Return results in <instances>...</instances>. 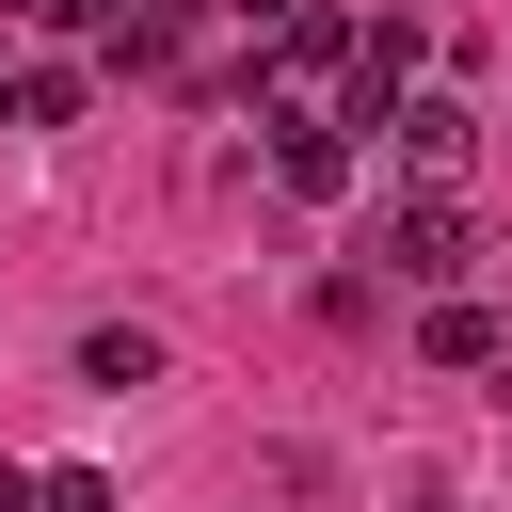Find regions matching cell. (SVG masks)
Masks as SVG:
<instances>
[{
  "label": "cell",
  "instance_id": "1",
  "mask_svg": "<svg viewBox=\"0 0 512 512\" xmlns=\"http://www.w3.org/2000/svg\"><path fill=\"white\" fill-rule=\"evenodd\" d=\"M464 256H480L464 192H400V208H384V272H400V288H432V304H448V288H464Z\"/></svg>",
  "mask_w": 512,
  "mask_h": 512
},
{
  "label": "cell",
  "instance_id": "2",
  "mask_svg": "<svg viewBox=\"0 0 512 512\" xmlns=\"http://www.w3.org/2000/svg\"><path fill=\"white\" fill-rule=\"evenodd\" d=\"M384 128H400V176H416V192H448V176L480 160V112H464V96H400Z\"/></svg>",
  "mask_w": 512,
  "mask_h": 512
},
{
  "label": "cell",
  "instance_id": "3",
  "mask_svg": "<svg viewBox=\"0 0 512 512\" xmlns=\"http://www.w3.org/2000/svg\"><path fill=\"white\" fill-rule=\"evenodd\" d=\"M272 176L320 208V192H352V112H272Z\"/></svg>",
  "mask_w": 512,
  "mask_h": 512
},
{
  "label": "cell",
  "instance_id": "4",
  "mask_svg": "<svg viewBox=\"0 0 512 512\" xmlns=\"http://www.w3.org/2000/svg\"><path fill=\"white\" fill-rule=\"evenodd\" d=\"M400 96H416V32L384 16V32H352V128H384Z\"/></svg>",
  "mask_w": 512,
  "mask_h": 512
},
{
  "label": "cell",
  "instance_id": "5",
  "mask_svg": "<svg viewBox=\"0 0 512 512\" xmlns=\"http://www.w3.org/2000/svg\"><path fill=\"white\" fill-rule=\"evenodd\" d=\"M80 384H112V400L160 384V336H144V320H96V336H80Z\"/></svg>",
  "mask_w": 512,
  "mask_h": 512
},
{
  "label": "cell",
  "instance_id": "6",
  "mask_svg": "<svg viewBox=\"0 0 512 512\" xmlns=\"http://www.w3.org/2000/svg\"><path fill=\"white\" fill-rule=\"evenodd\" d=\"M512 336H496V304H432V368H496Z\"/></svg>",
  "mask_w": 512,
  "mask_h": 512
},
{
  "label": "cell",
  "instance_id": "7",
  "mask_svg": "<svg viewBox=\"0 0 512 512\" xmlns=\"http://www.w3.org/2000/svg\"><path fill=\"white\" fill-rule=\"evenodd\" d=\"M0 112H16V128H80V80H64V64H32V80H0Z\"/></svg>",
  "mask_w": 512,
  "mask_h": 512
},
{
  "label": "cell",
  "instance_id": "8",
  "mask_svg": "<svg viewBox=\"0 0 512 512\" xmlns=\"http://www.w3.org/2000/svg\"><path fill=\"white\" fill-rule=\"evenodd\" d=\"M32 512H112V480H96V464H48V480H32Z\"/></svg>",
  "mask_w": 512,
  "mask_h": 512
},
{
  "label": "cell",
  "instance_id": "9",
  "mask_svg": "<svg viewBox=\"0 0 512 512\" xmlns=\"http://www.w3.org/2000/svg\"><path fill=\"white\" fill-rule=\"evenodd\" d=\"M32 16H64V32H96V48H112V16H128V0H32Z\"/></svg>",
  "mask_w": 512,
  "mask_h": 512
},
{
  "label": "cell",
  "instance_id": "10",
  "mask_svg": "<svg viewBox=\"0 0 512 512\" xmlns=\"http://www.w3.org/2000/svg\"><path fill=\"white\" fill-rule=\"evenodd\" d=\"M0 512H32V480H16V464H0Z\"/></svg>",
  "mask_w": 512,
  "mask_h": 512
},
{
  "label": "cell",
  "instance_id": "11",
  "mask_svg": "<svg viewBox=\"0 0 512 512\" xmlns=\"http://www.w3.org/2000/svg\"><path fill=\"white\" fill-rule=\"evenodd\" d=\"M0 16H32V0H0Z\"/></svg>",
  "mask_w": 512,
  "mask_h": 512
}]
</instances>
